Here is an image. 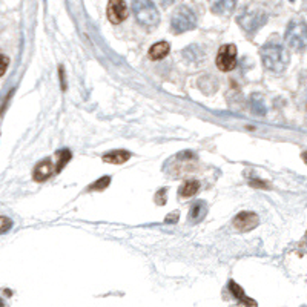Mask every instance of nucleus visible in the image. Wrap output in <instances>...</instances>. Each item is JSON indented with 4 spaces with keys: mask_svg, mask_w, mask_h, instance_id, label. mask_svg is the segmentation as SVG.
Here are the masks:
<instances>
[{
    "mask_svg": "<svg viewBox=\"0 0 307 307\" xmlns=\"http://www.w3.org/2000/svg\"><path fill=\"white\" fill-rule=\"evenodd\" d=\"M129 158H131V154H129L127 151H123V149H116V151H111V152L103 155L105 163H111V165H123Z\"/></svg>",
    "mask_w": 307,
    "mask_h": 307,
    "instance_id": "11",
    "label": "nucleus"
},
{
    "mask_svg": "<svg viewBox=\"0 0 307 307\" xmlns=\"http://www.w3.org/2000/svg\"><path fill=\"white\" fill-rule=\"evenodd\" d=\"M11 226H12V223H11L6 217H2V232H3V234L11 228Z\"/></svg>",
    "mask_w": 307,
    "mask_h": 307,
    "instance_id": "19",
    "label": "nucleus"
},
{
    "mask_svg": "<svg viewBox=\"0 0 307 307\" xmlns=\"http://www.w3.org/2000/svg\"><path fill=\"white\" fill-rule=\"evenodd\" d=\"M229 289H231V292H232V295L243 304L245 307H256V303L253 301V300H250L246 294H245V290L241 289L235 281H231L229 283Z\"/></svg>",
    "mask_w": 307,
    "mask_h": 307,
    "instance_id": "12",
    "label": "nucleus"
},
{
    "mask_svg": "<svg viewBox=\"0 0 307 307\" xmlns=\"http://www.w3.org/2000/svg\"><path fill=\"white\" fill-rule=\"evenodd\" d=\"M261 60L264 66L272 72H283L289 64V53L286 48L277 43H267L261 48Z\"/></svg>",
    "mask_w": 307,
    "mask_h": 307,
    "instance_id": "1",
    "label": "nucleus"
},
{
    "mask_svg": "<svg viewBox=\"0 0 307 307\" xmlns=\"http://www.w3.org/2000/svg\"><path fill=\"white\" fill-rule=\"evenodd\" d=\"M266 20H267L266 11L256 5H249L246 9H243V12H241L237 19L238 25L246 32H249V34L260 29L266 23Z\"/></svg>",
    "mask_w": 307,
    "mask_h": 307,
    "instance_id": "3",
    "label": "nucleus"
},
{
    "mask_svg": "<svg viewBox=\"0 0 307 307\" xmlns=\"http://www.w3.org/2000/svg\"><path fill=\"white\" fill-rule=\"evenodd\" d=\"M284 40L292 50L304 51L307 48V23L303 20H292L286 28Z\"/></svg>",
    "mask_w": 307,
    "mask_h": 307,
    "instance_id": "4",
    "label": "nucleus"
},
{
    "mask_svg": "<svg viewBox=\"0 0 307 307\" xmlns=\"http://www.w3.org/2000/svg\"><path fill=\"white\" fill-rule=\"evenodd\" d=\"M206 212H207V206H206L203 201H198V203H195V204H192L190 212H189V220H190V223H198V221H201V220L204 218Z\"/></svg>",
    "mask_w": 307,
    "mask_h": 307,
    "instance_id": "14",
    "label": "nucleus"
},
{
    "mask_svg": "<svg viewBox=\"0 0 307 307\" xmlns=\"http://www.w3.org/2000/svg\"><path fill=\"white\" fill-rule=\"evenodd\" d=\"M252 111H253V114H256V116H264L266 114V105H264L263 99L258 94H255L252 97Z\"/></svg>",
    "mask_w": 307,
    "mask_h": 307,
    "instance_id": "16",
    "label": "nucleus"
},
{
    "mask_svg": "<svg viewBox=\"0 0 307 307\" xmlns=\"http://www.w3.org/2000/svg\"><path fill=\"white\" fill-rule=\"evenodd\" d=\"M209 6L217 15H229L237 6V0H209Z\"/></svg>",
    "mask_w": 307,
    "mask_h": 307,
    "instance_id": "9",
    "label": "nucleus"
},
{
    "mask_svg": "<svg viewBox=\"0 0 307 307\" xmlns=\"http://www.w3.org/2000/svg\"><path fill=\"white\" fill-rule=\"evenodd\" d=\"M54 174V165L51 160H42L40 163L34 168V174H32V177H34L36 182H45L48 180L50 177Z\"/></svg>",
    "mask_w": 307,
    "mask_h": 307,
    "instance_id": "10",
    "label": "nucleus"
},
{
    "mask_svg": "<svg viewBox=\"0 0 307 307\" xmlns=\"http://www.w3.org/2000/svg\"><path fill=\"white\" fill-rule=\"evenodd\" d=\"M217 66L223 72H229L237 66V46L224 45L217 54Z\"/></svg>",
    "mask_w": 307,
    "mask_h": 307,
    "instance_id": "6",
    "label": "nucleus"
},
{
    "mask_svg": "<svg viewBox=\"0 0 307 307\" xmlns=\"http://www.w3.org/2000/svg\"><path fill=\"white\" fill-rule=\"evenodd\" d=\"M132 9L137 22L144 28H155L160 23V14L152 0H132Z\"/></svg>",
    "mask_w": 307,
    "mask_h": 307,
    "instance_id": "2",
    "label": "nucleus"
},
{
    "mask_svg": "<svg viewBox=\"0 0 307 307\" xmlns=\"http://www.w3.org/2000/svg\"><path fill=\"white\" fill-rule=\"evenodd\" d=\"M111 183V177H102L99 182H95L94 184L89 186V190H103L109 186Z\"/></svg>",
    "mask_w": 307,
    "mask_h": 307,
    "instance_id": "18",
    "label": "nucleus"
},
{
    "mask_svg": "<svg viewBox=\"0 0 307 307\" xmlns=\"http://www.w3.org/2000/svg\"><path fill=\"white\" fill-rule=\"evenodd\" d=\"M258 223H260V221H258V215L253 214V212H249V211L240 212L234 218V221H232L234 228L237 231H240V232H249V231L255 229L256 226H258Z\"/></svg>",
    "mask_w": 307,
    "mask_h": 307,
    "instance_id": "7",
    "label": "nucleus"
},
{
    "mask_svg": "<svg viewBox=\"0 0 307 307\" xmlns=\"http://www.w3.org/2000/svg\"><path fill=\"white\" fill-rule=\"evenodd\" d=\"M303 160H304L306 163H307V152H304V154H303Z\"/></svg>",
    "mask_w": 307,
    "mask_h": 307,
    "instance_id": "21",
    "label": "nucleus"
},
{
    "mask_svg": "<svg viewBox=\"0 0 307 307\" xmlns=\"http://www.w3.org/2000/svg\"><path fill=\"white\" fill-rule=\"evenodd\" d=\"M174 2V0H165V3H172Z\"/></svg>",
    "mask_w": 307,
    "mask_h": 307,
    "instance_id": "22",
    "label": "nucleus"
},
{
    "mask_svg": "<svg viewBox=\"0 0 307 307\" xmlns=\"http://www.w3.org/2000/svg\"><path fill=\"white\" fill-rule=\"evenodd\" d=\"M6 66H8V57L2 56V71H0V74H2V75L6 72Z\"/></svg>",
    "mask_w": 307,
    "mask_h": 307,
    "instance_id": "20",
    "label": "nucleus"
},
{
    "mask_svg": "<svg viewBox=\"0 0 307 307\" xmlns=\"http://www.w3.org/2000/svg\"><path fill=\"white\" fill-rule=\"evenodd\" d=\"M195 25H197V15L187 6H182V8L177 9L172 15V20H171V26L177 34L190 31V29L195 28Z\"/></svg>",
    "mask_w": 307,
    "mask_h": 307,
    "instance_id": "5",
    "label": "nucleus"
},
{
    "mask_svg": "<svg viewBox=\"0 0 307 307\" xmlns=\"http://www.w3.org/2000/svg\"><path fill=\"white\" fill-rule=\"evenodd\" d=\"M171 51V46L168 42H158L155 45L151 46V50H149V57L152 60H161V59H165Z\"/></svg>",
    "mask_w": 307,
    "mask_h": 307,
    "instance_id": "13",
    "label": "nucleus"
},
{
    "mask_svg": "<svg viewBox=\"0 0 307 307\" xmlns=\"http://www.w3.org/2000/svg\"><path fill=\"white\" fill-rule=\"evenodd\" d=\"M59 157H60V158H59V163H57V168H56L57 172H60V171L64 168V165H66L68 161L71 160L72 155H71V152H69L68 149H63V151L59 152Z\"/></svg>",
    "mask_w": 307,
    "mask_h": 307,
    "instance_id": "17",
    "label": "nucleus"
},
{
    "mask_svg": "<svg viewBox=\"0 0 307 307\" xmlns=\"http://www.w3.org/2000/svg\"><path fill=\"white\" fill-rule=\"evenodd\" d=\"M127 17V8L124 0H109L108 3V19L114 25L122 23Z\"/></svg>",
    "mask_w": 307,
    "mask_h": 307,
    "instance_id": "8",
    "label": "nucleus"
},
{
    "mask_svg": "<svg viewBox=\"0 0 307 307\" xmlns=\"http://www.w3.org/2000/svg\"><path fill=\"white\" fill-rule=\"evenodd\" d=\"M198 189H200V183L197 180H189V182L182 184L179 193H180V197H183V198H189V197L195 195V193L198 192Z\"/></svg>",
    "mask_w": 307,
    "mask_h": 307,
    "instance_id": "15",
    "label": "nucleus"
}]
</instances>
